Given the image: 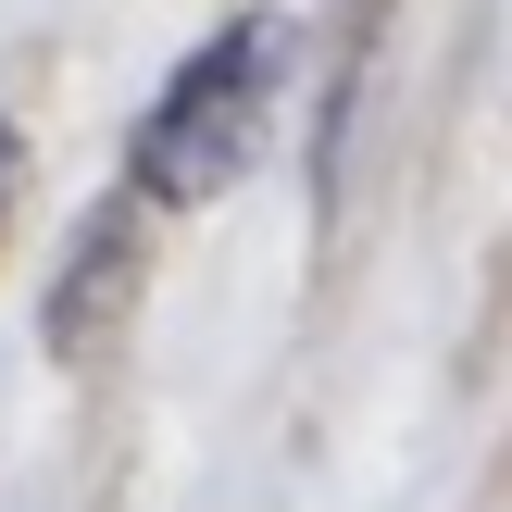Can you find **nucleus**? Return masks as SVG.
Segmentation results:
<instances>
[{
    "mask_svg": "<svg viewBox=\"0 0 512 512\" xmlns=\"http://www.w3.org/2000/svg\"><path fill=\"white\" fill-rule=\"evenodd\" d=\"M288 13H238L213 25V38L188 50V63L163 75V100L138 113V150H125V188L150 200V213H200V200H225L250 163H263L275 138V100H288Z\"/></svg>",
    "mask_w": 512,
    "mask_h": 512,
    "instance_id": "nucleus-1",
    "label": "nucleus"
},
{
    "mask_svg": "<svg viewBox=\"0 0 512 512\" xmlns=\"http://www.w3.org/2000/svg\"><path fill=\"white\" fill-rule=\"evenodd\" d=\"M138 300V188L100 200L63 250V288H50V350H88V325H113Z\"/></svg>",
    "mask_w": 512,
    "mask_h": 512,
    "instance_id": "nucleus-2",
    "label": "nucleus"
},
{
    "mask_svg": "<svg viewBox=\"0 0 512 512\" xmlns=\"http://www.w3.org/2000/svg\"><path fill=\"white\" fill-rule=\"evenodd\" d=\"M0 213H13V125H0Z\"/></svg>",
    "mask_w": 512,
    "mask_h": 512,
    "instance_id": "nucleus-3",
    "label": "nucleus"
}]
</instances>
